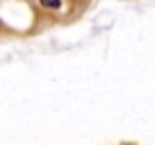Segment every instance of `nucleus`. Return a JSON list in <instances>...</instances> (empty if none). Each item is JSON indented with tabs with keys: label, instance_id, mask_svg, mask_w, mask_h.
<instances>
[{
	"label": "nucleus",
	"instance_id": "nucleus-1",
	"mask_svg": "<svg viewBox=\"0 0 155 145\" xmlns=\"http://www.w3.org/2000/svg\"><path fill=\"white\" fill-rule=\"evenodd\" d=\"M41 5L48 7V9H57V7H59V0H41Z\"/></svg>",
	"mask_w": 155,
	"mask_h": 145
}]
</instances>
